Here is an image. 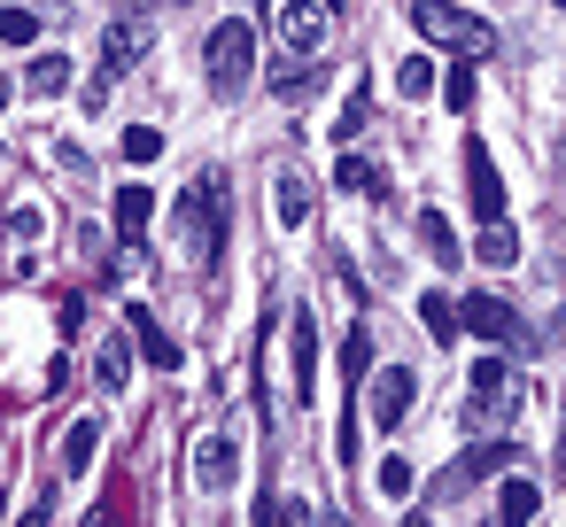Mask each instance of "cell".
<instances>
[{"instance_id":"16","label":"cell","mask_w":566,"mask_h":527,"mask_svg":"<svg viewBox=\"0 0 566 527\" xmlns=\"http://www.w3.org/2000/svg\"><path fill=\"white\" fill-rule=\"evenodd\" d=\"M94 450H102V426H94V419H71V426H63V473H86Z\"/></svg>"},{"instance_id":"27","label":"cell","mask_w":566,"mask_h":527,"mask_svg":"<svg viewBox=\"0 0 566 527\" xmlns=\"http://www.w3.org/2000/svg\"><path fill=\"white\" fill-rule=\"evenodd\" d=\"M419 318H427L434 341H458V310H450V295H419Z\"/></svg>"},{"instance_id":"29","label":"cell","mask_w":566,"mask_h":527,"mask_svg":"<svg viewBox=\"0 0 566 527\" xmlns=\"http://www.w3.org/2000/svg\"><path fill=\"white\" fill-rule=\"evenodd\" d=\"M0 40H9V48H32V40H40V17H32V9H0Z\"/></svg>"},{"instance_id":"5","label":"cell","mask_w":566,"mask_h":527,"mask_svg":"<svg viewBox=\"0 0 566 527\" xmlns=\"http://www.w3.org/2000/svg\"><path fill=\"white\" fill-rule=\"evenodd\" d=\"M411 403H419V372L411 365H380V372H365V411H373V426L388 434V426H403L411 419Z\"/></svg>"},{"instance_id":"34","label":"cell","mask_w":566,"mask_h":527,"mask_svg":"<svg viewBox=\"0 0 566 527\" xmlns=\"http://www.w3.org/2000/svg\"><path fill=\"white\" fill-rule=\"evenodd\" d=\"M0 102H9V71H0Z\"/></svg>"},{"instance_id":"6","label":"cell","mask_w":566,"mask_h":527,"mask_svg":"<svg viewBox=\"0 0 566 527\" xmlns=\"http://www.w3.org/2000/svg\"><path fill=\"white\" fill-rule=\"evenodd\" d=\"M504 411H512V372H504V357H481L473 388H465V426H496Z\"/></svg>"},{"instance_id":"3","label":"cell","mask_w":566,"mask_h":527,"mask_svg":"<svg viewBox=\"0 0 566 527\" xmlns=\"http://www.w3.org/2000/svg\"><path fill=\"white\" fill-rule=\"evenodd\" d=\"M411 24H419V40H434V48H450V55H496V32H489L481 17H465V9H434V0H419Z\"/></svg>"},{"instance_id":"30","label":"cell","mask_w":566,"mask_h":527,"mask_svg":"<svg viewBox=\"0 0 566 527\" xmlns=\"http://www.w3.org/2000/svg\"><path fill=\"white\" fill-rule=\"evenodd\" d=\"M373 481H380V496H411V465H403V457H380Z\"/></svg>"},{"instance_id":"24","label":"cell","mask_w":566,"mask_h":527,"mask_svg":"<svg viewBox=\"0 0 566 527\" xmlns=\"http://www.w3.org/2000/svg\"><path fill=\"white\" fill-rule=\"evenodd\" d=\"M156 156H164V133H156V125H133V133H125V164H133V171H148Z\"/></svg>"},{"instance_id":"1","label":"cell","mask_w":566,"mask_h":527,"mask_svg":"<svg viewBox=\"0 0 566 527\" xmlns=\"http://www.w3.org/2000/svg\"><path fill=\"white\" fill-rule=\"evenodd\" d=\"M202 63H210V94L233 102V94L249 86V71H256V32H249L241 17H226V24L210 32V55H202Z\"/></svg>"},{"instance_id":"4","label":"cell","mask_w":566,"mask_h":527,"mask_svg":"<svg viewBox=\"0 0 566 527\" xmlns=\"http://www.w3.org/2000/svg\"><path fill=\"white\" fill-rule=\"evenodd\" d=\"M148 40H156V24H148L140 9L109 17V40H102V78H94V102H102V94H109V86H117V78H125V71H133L140 55H148Z\"/></svg>"},{"instance_id":"28","label":"cell","mask_w":566,"mask_h":527,"mask_svg":"<svg viewBox=\"0 0 566 527\" xmlns=\"http://www.w3.org/2000/svg\"><path fill=\"white\" fill-rule=\"evenodd\" d=\"M256 527H311V512H303V496H272V504H256Z\"/></svg>"},{"instance_id":"15","label":"cell","mask_w":566,"mask_h":527,"mask_svg":"<svg viewBox=\"0 0 566 527\" xmlns=\"http://www.w3.org/2000/svg\"><path fill=\"white\" fill-rule=\"evenodd\" d=\"M535 504H543L535 481H504L496 488V527H535Z\"/></svg>"},{"instance_id":"2","label":"cell","mask_w":566,"mask_h":527,"mask_svg":"<svg viewBox=\"0 0 566 527\" xmlns=\"http://www.w3.org/2000/svg\"><path fill=\"white\" fill-rule=\"evenodd\" d=\"M179 218H187V241L202 249V264H218V249H226V171H202L187 187Z\"/></svg>"},{"instance_id":"8","label":"cell","mask_w":566,"mask_h":527,"mask_svg":"<svg viewBox=\"0 0 566 527\" xmlns=\"http://www.w3.org/2000/svg\"><path fill=\"white\" fill-rule=\"evenodd\" d=\"M280 48L295 63H311L326 48V9H318V0H287V9H280Z\"/></svg>"},{"instance_id":"10","label":"cell","mask_w":566,"mask_h":527,"mask_svg":"<svg viewBox=\"0 0 566 527\" xmlns=\"http://www.w3.org/2000/svg\"><path fill=\"white\" fill-rule=\"evenodd\" d=\"M458 326H473V334H481V341H496V349H504V341H520V318H512L496 295H465V303H458Z\"/></svg>"},{"instance_id":"33","label":"cell","mask_w":566,"mask_h":527,"mask_svg":"<svg viewBox=\"0 0 566 527\" xmlns=\"http://www.w3.org/2000/svg\"><path fill=\"white\" fill-rule=\"evenodd\" d=\"M318 527H349V519H342V512H326V519H318Z\"/></svg>"},{"instance_id":"11","label":"cell","mask_w":566,"mask_h":527,"mask_svg":"<svg viewBox=\"0 0 566 527\" xmlns=\"http://www.w3.org/2000/svg\"><path fill=\"white\" fill-rule=\"evenodd\" d=\"M125 334L140 341V357H148L156 372H179V341L156 326V310H148V303H133V310H125Z\"/></svg>"},{"instance_id":"35","label":"cell","mask_w":566,"mask_h":527,"mask_svg":"<svg viewBox=\"0 0 566 527\" xmlns=\"http://www.w3.org/2000/svg\"><path fill=\"white\" fill-rule=\"evenodd\" d=\"M403 527H427V519H419V512H411V519H403Z\"/></svg>"},{"instance_id":"18","label":"cell","mask_w":566,"mask_h":527,"mask_svg":"<svg viewBox=\"0 0 566 527\" xmlns=\"http://www.w3.org/2000/svg\"><path fill=\"white\" fill-rule=\"evenodd\" d=\"M280 225H311V179L280 171Z\"/></svg>"},{"instance_id":"13","label":"cell","mask_w":566,"mask_h":527,"mask_svg":"<svg viewBox=\"0 0 566 527\" xmlns=\"http://www.w3.org/2000/svg\"><path fill=\"white\" fill-rule=\"evenodd\" d=\"M148 225H156V187H140V179L117 187V241H140Z\"/></svg>"},{"instance_id":"23","label":"cell","mask_w":566,"mask_h":527,"mask_svg":"<svg viewBox=\"0 0 566 527\" xmlns=\"http://www.w3.org/2000/svg\"><path fill=\"white\" fill-rule=\"evenodd\" d=\"M427 86H434V63H427V55H403V63H396V94H403V102H419Z\"/></svg>"},{"instance_id":"19","label":"cell","mask_w":566,"mask_h":527,"mask_svg":"<svg viewBox=\"0 0 566 527\" xmlns=\"http://www.w3.org/2000/svg\"><path fill=\"white\" fill-rule=\"evenodd\" d=\"M311 86H318V71H311V63H295V55H280V63H272V94H287V102H303Z\"/></svg>"},{"instance_id":"14","label":"cell","mask_w":566,"mask_h":527,"mask_svg":"<svg viewBox=\"0 0 566 527\" xmlns=\"http://www.w3.org/2000/svg\"><path fill=\"white\" fill-rule=\"evenodd\" d=\"M504 457H512V442H504V434H496V442H473V457H465L458 473H442V496H458L465 481H481V473H496Z\"/></svg>"},{"instance_id":"22","label":"cell","mask_w":566,"mask_h":527,"mask_svg":"<svg viewBox=\"0 0 566 527\" xmlns=\"http://www.w3.org/2000/svg\"><path fill=\"white\" fill-rule=\"evenodd\" d=\"M24 86H32V94H63V86H71V63H63V55H40V63L24 71Z\"/></svg>"},{"instance_id":"9","label":"cell","mask_w":566,"mask_h":527,"mask_svg":"<svg viewBox=\"0 0 566 527\" xmlns=\"http://www.w3.org/2000/svg\"><path fill=\"white\" fill-rule=\"evenodd\" d=\"M287 357H295V396L318 403V318H311V310L287 318Z\"/></svg>"},{"instance_id":"20","label":"cell","mask_w":566,"mask_h":527,"mask_svg":"<svg viewBox=\"0 0 566 527\" xmlns=\"http://www.w3.org/2000/svg\"><path fill=\"white\" fill-rule=\"evenodd\" d=\"M419 241L434 249V264H458V241H450V218L442 210H419Z\"/></svg>"},{"instance_id":"26","label":"cell","mask_w":566,"mask_h":527,"mask_svg":"<svg viewBox=\"0 0 566 527\" xmlns=\"http://www.w3.org/2000/svg\"><path fill=\"white\" fill-rule=\"evenodd\" d=\"M473 256H481V264H512V256H520V233H512V225H489V233L473 241Z\"/></svg>"},{"instance_id":"17","label":"cell","mask_w":566,"mask_h":527,"mask_svg":"<svg viewBox=\"0 0 566 527\" xmlns=\"http://www.w3.org/2000/svg\"><path fill=\"white\" fill-rule=\"evenodd\" d=\"M365 117H373V86H365V78H357V86H349V102H342V117H334V140H342V148H349V140H357V133H365Z\"/></svg>"},{"instance_id":"21","label":"cell","mask_w":566,"mask_h":527,"mask_svg":"<svg viewBox=\"0 0 566 527\" xmlns=\"http://www.w3.org/2000/svg\"><path fill=\"white\" fill-rule=\"evenodd\" d=\"M94 380H102L109 396H117V388H133V357H125V341H109V349L94 357Z\"/></svg>"},{"instance_id":"32","label":"cell","mask_w":566,"mask_h":527,"mask_svg":"<svg viewBox=\"0 0 566 527\" xmlns=\"http://www.w3.org/2000/svg\"><path fill=\"white\" fill-rule=\"evenodd\" d=\"M17 527H48V504H32V512H24V519H17Z\"/></svg>"},{"instance_id":"31","label":"cell","mask_w":566,"mask_h":527,"mask_svg":"<svg viewBox=\"0 0 566 527\" xmlns=\"http://www.w3.org/2000/svg\"><path fill=\"white\" fill-rule=\"evenodd\" d=\"M442 102H450V109H473V78L450 71V78H442Z\"/></svg>"},{"instance_id":"25","label":"cell","mask_w":566,"mask_h":527,"mask_svg":"<svg viewBox=\"0 0 566 527\" xmlns=\"http://www.w3.org/2000/svg\"><path fill=\"white\" fill-rule=\"evenodd\" d=\"M334 187H342V194H373V187H380V164H365V156H342Z\"/></svg>"},{"instance_id":"7","label":"cell","mask_w":566,"mask_h":527,"mask_svg":"<svg viewBox=\"0 0 566 527\" xmlns=\"http://www.w3.org/2000/svg\"><path fill=\"white\" fill-rule=\"evenodd\" d=\"M465 202L481 210V225H504V179H496L481 140H465Z\"/></svg>"},{"instance_id":"12","label":"cell","mask_w":566,"mask_h":527,"mask_svg":"<svg viewBox=\"0 0 566 527\" xmlns=\"http://www.w3.org/2000/svg\"><path fill=\"white\" fill-rule=\"evenodd\" d=\"M233 473H241L233 434H202V442H195V481H202V488H233Z\"/></svg>"}]
</instances>
